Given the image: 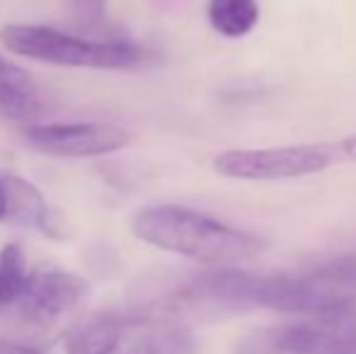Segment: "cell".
<instances>
[{"instance_id": "1", "label": "cell", "mask_w": 356, "mask_h": 354, "mask_svg": "<svg viewBox=\"0 0 356 354\" xmlns=\"http://www.w3.org/2000/svg\"><path fill=\"white\" fill-rule=\"evenodd\" d=\"M131 233L158 250L207 265H238L254 260L269 248L267 238L177 204L141 209L131 221Z\"/></svg>"}, {"instance_id": "2", "label": "cell", "mask_w": 356, "mask_h": 354, "mask_svg": "<svg viewBox=\"0 0 356 354\" xmlns=\"http://www.w3.org/2000/svg\"><path fill=\"white\" fill-rule=\"evenodd\" d=\"M0 44L15 56L66 68L129 71L148 61V51L127 39H83L47 24H5Z\"/></svg>"}, {"instance_id": "3", "label": "cell", "mask_w": 356, "mask_h": 354, "mask_svg": "<svg viewBox=\"0 0 356 354\" xmlns=\"http://www.w3.org/2000/svg\"><path fill=\"white\" fill-rule=\"evenodd\" d=\"M235 354H356V303L303 313L252 332Z\"/></svg>"}, {"instance_id": "4", "label": "cell", "mask_w": 356, "mask_h": 354, "mask_svg": "<svg viewBox=\"0 0 356 354\" xmlns=\"http://www.w3.org/2000/svg\"><path fill=\"white\" fill-rule=\"evenodd\" d=\"M337 163H349L344 141L286 143L264 148H230L213 158V170L220 177L274 182L323 172Z\"/></svg>"}, {"instance_id": "5", "label": "cell", "mask_w": 356, "mask_h": 354, "mask_svg": "<svg viewBox=\"0 0 356 354\" xmlns=\"http://www.w3.org/2000/svg\"><path fill=\"white\" fill-rule=\"evenodd\" d=\"M24 141L54 158H97L131 143V131L112 122H49L24 129Z\"/></svg>"}, {"instance_id": "6", "label": "cell", "mask_w": 356, "mask_h": 354, "mask_svg": "<svg viewBox=\"0 0 356 354\" xmlns=\"http://www.w3.org/2000/svg\"><path fill=\"white\" fill-rule=\"evenodd\" d=\"M90 282L66 269H34L22 301L13 313L34 328H51L88 298Z\"/></svg>"}, {"instance_id": "7", "label": "cell", "mask_w": 356, "mask_h": 354, "mask_svg": "<svg viewBox=\"0 0 356 354\" xmlns=\"http://www.w3.org/2000/svg\"><path fill=\"white\" fill-rule=\"evenodd\" d=\"M165 316H119L99 313L73 328L63 342V354H136Z\"/></svg>"}, {"instance_id": "8", "label": "cell", "mask_w": 356, "mask_h": 354, "mask_svg": "<svg viewBox=\"0 0 356 354\" xmlns=\"http://www.w3.org/2000/svg\"><path fill=\"white\" fill-rule=\"evenodd\" d=\"M8 184V218L19 226L37 228L49 238H61L58 214L47 204L44 194L19 175H5Z\"/></svg>"}, {"instance_id": "9", "label": "cell", "mask_w": 356, "mask_h": 354, "mask_svg": "<svg viewBox=\"0 0 356 354\" xmlns=\"http://www.w3.org/2000/svg\"><path fill=\"white\" fill-rule=\"evenodd\" d=\"M37 107L39 95L29 73L0 54V112L8 117H29Z\"/></svg>"}, {"instance_id": "10", "label": "cell", "mask_w": 356, "mask_h": 354, "mask_svg": "<svg viewBox=\"0 0 356 354\" xmlns=\"http://www.w3.org/2000/svg\"><path fill=\"white\" fill-rule=\"evenodd\" d=\"M207 17L213 32L225 39L248 37L259 22L257 0H209Z\"/></svg>"}, {"instance_id": "11", "label": "cell", "mask_w": 356, "mask_h": 354, "mask_svg": "<svg viewBox=\"0 0 356 354\" xmlns=\"http://www.w3.org/2000/svg\"><path fill=\"white\" fill-rule=\"evenodd\" d=\"M32 269L27 267L24 250L17 243H5L0 248V316L13 313L22 301Z\"/></svg>"}, {"instance_id": "12", "label": "cell", "mask_w": 356, "mask_h": 354, "mask_svg": "<svg viewBox=\"0 0 356 354\" xmlns=\"http://www.w3.org/2000/svg\"><path fill=\"white\" fill-rule=\"evenodd\" d=\"M197 345L187 328L175 318L165 316L163 325L150 335V340L136 354H194Z\"/></svg>"}, {"instance_id": "13", "label": "cell", "mask_w": 356, "mask_h": 354, "mask_svg": "<svg viewBox=\"0 0 356 354\" xmlns=\"http://www.w3.org/2000/svg\"><path fill=\"white\" fill-rule=\"evenodd\" d=\"M75 15L83 24L92 27V24L104 22V15H107V0H71Z\"/></svg>"}, {"instance_id": "14", "label": "cell", "mask_w": 356, "mask_h": 354, "mask_svg": "<svg viewBox=\"0 0 356 354\" xmlns=\"http://www.w3.org/2000/svg\"><path fill=\"white\" fill-rule=\"evenodd\" d=\"M0 354H42L39 350L29 345H22V342H10V340H3L0 342Z\"/></svg>"}, {"instance_id": "15", "label": "cell", "mask_w": 356, "mask_h": 354, "mask_svg": "<svg viewBox=\"0 0 356 354\" xmlns=\"http://www.w3.org/2000/svg\"><path fill=\"white\" fill-rule=\"evenodd\" d=\"M8 218V184H5V175H0V221Z\"/></svg>"}, {"instance_id": "16", "label": "cell", "mask_w": 356, "mask_h": 354, "mask_svg": "<svg viewBox=\"0 0 356 354\" xmlns=\"http://www.w3.org/2000/svg\"><path fill=\"white\" fill-rule=\"evenodd\" d=\"M344 141V151H347V161H356V134L342 138Z\"/></svg>"}]
</instances>
